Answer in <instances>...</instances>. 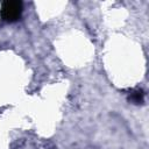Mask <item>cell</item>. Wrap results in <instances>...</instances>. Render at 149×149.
<instances>
[{"instance_id":"6da1fadb","label":"cell","mask_w":149,"mask_h":149,"mask_svg":"<svg viewBox=\"0 0 149 149\" xmlns=\"http://www.w3.org/2000/svg\"><path fill=\"white\" fill-rule=\"evenodd\" d=\"M22 14V2L21 1H5L0 9V15L3 21L15 22L20 19Z\"/></svg>"},{"instance_id":"7a4b0ae2","label":"cell","mask_w":149,"mask_h":149,"mask_svg":"<svg viewBox=\"0 0 149 149\" xmlns=\"http://www.w3.org/2000/svg\"><path fill=\"white\" fill-rule=\"evenodd\" d=\"M129 101L135 104V105H140L143 102V92L141 90H135V91H132L129 93V97H128Z\"/></svg>"}]
</instances>
